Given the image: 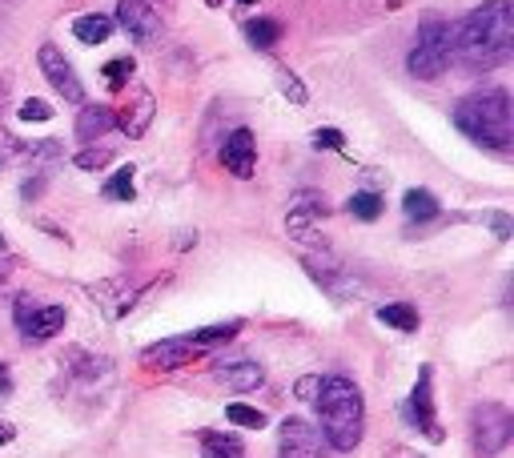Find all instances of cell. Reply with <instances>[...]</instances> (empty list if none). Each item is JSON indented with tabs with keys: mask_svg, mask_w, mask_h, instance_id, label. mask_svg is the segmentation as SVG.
<instances>
[{
	"mask_svg": "<svg viewBox=\"0 0 514 458\" xmlns=\"http://www.w3.org/2000/svg\"><path fill=\"white\" fill-rule=\"evenodd\" d=\"M454 53L470 69H498L514 53V5L510 0H486L458 29H454Z\"/></svg>",
	"mask_w": 514,
	"mask_h": 458,
	"instance_id": "1",
	"label": "cell"
},
{
	"mask_svg": "<svg viewBox=\"0 0 514 458\" xmlns=\"http://www.w3.org/2000/svg\"><path fill=\"white\" fill-rule=\"evenodd\" d=\"M314 406H318V418H322L326 446L350 454L362 442V434H366V402H362V390L346 374H330V378H322Z\"/></svg>",
	"mask_w": 514,
	"mask_h": 458,
	"instance_id": "2",
	"label": "cell"
},
{
	"mask_svg": "<svg viewBox=\"0 0 514 458\" xmlns=\"http://www.w3.org/2000/svg\"><path fill=\"white\" fill-rule=\"evenodd\" d=\"M454 125L478 141L482 149L510 153L514 149V109L506 89H478L470 97L454 101Z\"/></svg>",
	"mask_w": 514,
	"mask_h": 458,
	"instance_id": "3",
	"label": "cell"
},
{
	"mask_svg": "<svg viewBox=\"0 0 514 458\" xmlns=\"http://www.w3.org/2000/svg\"><path fill=\"white\" fill-rule=\"evenodd\" d=\"M450 53H454V29H450V21L426 17L418 25V37H414L410 53H406V69L418 81H438L450 69Z\"/></svg>",
	"mask_w": 514,
	"mask_h": 458,
	"instance_id": "4",
	"label": "cell"
},
{
	"mask_svg": "<svg viewBox=\"0 0 514 458\" xmlns=\"http://www.w3.org/2000/svg\"><path fill=\"white\" fill-rule=\"evenodd\" d=\"M514 438V414L502 402H478L470 410V446L478 458H494Z\"/></svg>",
	"mask_w": 514,
	"mask_h": 458,
	"instance_id": "5",
	"label": "cell"
},
{
	"mask_svg": "<svg viewBox=\"0 0 514 458\" xmlns=\"http://www.w3.org/2000/svg\"><path fill=\"white\" fill-rule=\"evenodd\" d=\"M65 318V306H41L29 294L17 298V330L25 334V342H49L65 326Z\"/></svg>",
	"mask_w": 514,
	"mask_h": 458,
	"instance_id": "6",
	"label": "cell"
},
{
	"mask_svg": "<svg viewBox=\"0 0 514 458\" xmlns=\"http://www.w3.org/2000/svg\"><path fill=\"white\" fill-rule=\"evenodd\" d=\"M37 61H41L45 81H49L65 101H73V105H81V101H85V85H81L77 69L61 57V49H57V45H41V49H37Z\"/></svg>",
	"mask_w": 514,
	"mask_h": 458,
	"instance_id": "7",
	"label": "cell"
},
{
	"mask_svg": "<svg viewBox=\"0 0 514 458\" xmlns=\"http://www.w3.org/2000/svg\"><path fill=\"white\" fill-rule=\"evenodd\" d=\"M113 25H121V29H125L133 41H141V45H153V41L161 37V17H157V9L149 5V0H121Z\"/></svg>",
	"mask_w": 514,
	"mask_h": 458,
	"instance_id": "8",
	"label": "cell"
},
{
	"mask_svg": "<svg viewBox=\"0 0 514 458\" xmlns=\"http://www.w3.org/2000/svg\"><path fill=\"white\" fill-rule=\"evenodd\" d=\"M402 414H406V422L410 426H418L430 442H442V426L434 422V394H430V366H422L418 370V386H414V394H410V402L402 406Z\"/></svg>",
	"mask_w": 514,
	"mask_h": 458,
	"instance_id": "9",
	"label": "cell"
},
{
	"mask_svg": "<svg viewBox=\"0 0 514 458\" xmlns=\"http://www.w3.org/2000/svg\"><path fill=\"white\" fill-rule=\"evenodd\" d=\"M278 458H326V438L302 422V418H286L282 422V446Z\"/></svg>",
	"mask_w": 514,
	"mask_h": 458,
	"instance_id": "10",
	"label": "cell"
},
{
	"mask_svg": "<svg viewBox=\"0 0 514 458\" xmlns=\"http://www.w3.org/2000/svg\"><path fill=\"white\" fill-rule=\"evenodd\" d=\"M197 358H201V346H193L189 334L185 338H165V342H157V346H149L141 354V362L149 370H177V366H189Z\"/></svg>",
	"mask_w": 514,
	"mask_h": 458,
	"instance_id": "11",
	"label": "cell"
},
{
	"mask_svg": "<svg viewBox=\"0 0 514 458\" xmlns=\"http://www.w3.org/2000/svg\"><path fill=\"white\" fill-rule=\"evenodd\" d=\"M221 165L233 173V177H253L257 169V145H253V133L249 129H233L221 145Z\"/></svg>",
	"mask_w": 514,
	"mask_h": 458,
	"instance_id": "12",
	"label": "cell"
},
{
	"mask_svg": "<svg viewBox=\"0 0 514 458\" xmlns=\"http://www.w3.org/2000/svg\"><path fill=\"white\" fill-rule=\"evenodd\" d=\"M306 270L314 274V282L322 286V290H330L334 298H354L358 294V286H354V278L346 274V266L338 262V258H330V254H322V258H306Z\"/></svg>",
	"mask_w": 514,
	"mask_h": 458,
	"instance_id": "13",
	"label": "cell"
},
{
	"mask_svg": "<svg viewBox=\"0 0 514 458\" xmlns=\"http://www.w3.org/2000/svg\"><path fill=\"white\" fill-rule=\"evenodd\" d=\"M153 117H157V97L149 93V89H133L129 93V101H125V109H121V133L125 137H145V129L153 125Z\"/></svg>",
	"mask_w": 514,
	"mask_h": 458,
	"instance_id": "14",
	"label": "cell"
},
{
	"mask_svg": "<svg viewBox=\"0 0 514 458\" xmlns=\"http://www.w3.org/2000/svg\"><path fill=\"white\" fill-rule=\"evenodd\" d=\"M89 294H93V302H101V306H105V314H109V318H121L125 310H133V302H137L141 286H133V282L117 278V282H101V286H89Z\"/></svg>",
	"mask_w": 514,
	"mask_h": 458,
	"instance_id": "15",
	"label": "cell"
},
{
	"mask_svg": "<svg viewBox=\"0 0 514 458\" xmlns=\"http://www.w3.org/2000/svg\"><path fill=\"white\" fill-rule=\"evenodd\" d=\"M217 382L225 390H237V394H249L266 382V370L257 366V362H221L217 366Z\"/></svg>",
	"mask_w": 514,
	"mask_h": 458,
	"instance_id": "16",
	"label": "cell"
},
{
	"mask_svg": "<svg viewBox=\"0 0 514 458\" xmlns=\"http://www.w3.org/2000/svg\"><path fill=\"white\" fill-rule=\"evenodd\" d=\"M113 125H117V113H113L109 105H85V109L77 113V137H81L85 145L97 141V137H105Z\"/></svg>",
	"mask_w": 514,
	"mask_h": 458,
	"instance_id": "17",
	"label": "cell"
},
{
	"mask_svg": "<svg viewBox=\"0 0 514 458\" xmlns=\"http://www.w3.org/2000/svg\"><path fill=\"white\" fill-rule=\"evenodd\" d=\"M326 213H330V209H326L322 201H314V197H302V201H298V205L286 213V229H290L294 238H306V234H310V229H314L318 221H326Z\"/></svg>",
	"mask_w": 514,
	"mask_h": 458,
	"instance_id": "18",
	"label": "cell"
},
{
	"mask_svg": "<svg viewBox=\"0 0 514 458\" xmlns=\"http://www.w3.org/2000/svg\"><path fill=\"white\" fill-rule=\"evenodd\" d=\"M113 21L109 17H101V13H85V17H77L73 21V37L81 41V45H105L109 37H113Z\"/></svg>",
	"mask_w": 514,
	"mask_h": 458,
	"instance_id": "19",
	"label": "cell"
},
{
	"mask_svg": "<svg viewBox=\"0 0 514 458\" xmlns=\"http://www.w3.org/2000/svg\"><path fill=\"white\" fill-rule=\"evenodd\" d=\"M201 454H205V458H245V446H241V438H233V434L201 430Z\"/></svg>",
	"mask_w": 514,
	"mask_h": 458,
	"instance_id": "20",
	"label": "cell"
},
{
	"mask_svg": "<svg viewBox=\"0 0 514 458\" xmlns=\"http://www.w3.org/2000/svg\"><path fill=\"white\" fill-rule=\"evenodd\" d=\"M245 41L253 49H274L282 41V25L274 17H257V21H245Z\"/></svg>",
	"mask_w": 514,
	"mask_h": 458,
	"instance_id": "21",
	"label": "cell"
},
{
	"mask_svg": "<svg viewBox=\"0 0 514 458\" xmlns=\"http://www.w3.org/2000/svg\"><path fill=\"white\" fill-rule=\"evenodd\" d=\"M402 209H406L410 221H434L442 205H438V197H434L430 189H410V193L402 197Z\"/></svg>",
	"mask_w": 514,
	"mask_h": 458,
	"instance_id": "22",
	"label": "cell"
},
{
	"mask_svg": "<svg viewBox=\"0 0 514 458\" xmlns=\"http://www.w3.org/2000/svg\"><path fill=\"white\" fill-rule=\"evenodd\" d=\"M378 322H382V326H390V330L414 334L422 318H418V310H414V306H406V302H390V306H382V310H378Z\"/></svg>",
	"mask_w": 514,
	"mask_h": 458,
	"instance_id": "23",
	"label": "cell"
},
{
	"mask_svg": "<svg viewBox=\"0 0 514 458\" xmlns=\"http://www.w3.org/2000/svg\"><path fill=\"white\" fill-rule=\"evenodd\" d=\"M346 209H350L358 221H378V217H382V209H386V201H382L378 193H370V189H366V193H354Z\"/></svg>",
	"mask_w": 514,
	"mask_h": 458,
	"instance_id": "24",
	"label": "cell"
},
{
	"mask_svg": "<svg viewBox=\"0 0 514 458\" xmlns=\"http://www.w3.org/2000/svg\"><path fill=\"white\" fill-rule=\"evenodd\" d=\"M237 330H241V322L233 318V322H221V326H201L197 334H189V342L205 350V346H217V342H229V338H233Z\"/></svg>",
	"mask_w": 514,
	"mask_h": 458,
	"instance_id": "25",
	"label": "cell"
},
{
	"mask_svg": "<svg viewBox=\"0 0 514 458\" xmlns=\"http://www.w3.org/2000/svg\"><path fill=\"white\" fill-rule=\"evenodd\" d=\"M225 418H229L233 426H245V430H262V426H266V414L253 410V406H245V402H229V406H225Z\"/></svg>",
	"mask_w": 514,
	"mask_h": 458,
	"instance_id": "26",
	"label": "cell"
},
{
	"mask_svg": "<svg viewBox=\"0 0 514 458\" xmlns=\"http://www.w3.org/2000/svg\"><path fill=\"white\" fill-rule=\"evenodd\" d=\"M109 201H133V165H125V169H117L109 181H105V189H101Z\"/></svg>",
	"mask_w": 514,
	"mask_h": 458,
	"instance_id": "27",
	"label": "cell"
},
{
	"mask_svg": "<svg viewBox=\"0 0 514 458\" xmlns=\"http://www.w3.org/2000/svg\"><path fill=\"white\" fill-rule=\"evenodd\" d=\"M133 73H137V65H133L129 57H113V61L105 65V77H109L113 89H125V81H129Z\"/></svg>",
	"mask_w": 514,
	"mask_h": 458,
	"instance_id": "28",
	"label": "cell"
},
{
	"mask_svg": "<svg viewBox=\"0 0 514 458\" xmlns=\"http://www.w3.org/2000/svg\"><path fill=\"white\" fill-rule=\"evenodd\" d=\"M109 161H113V153H109V149H81V153L73 157V165H77V169H85V173H93V169H109Z\"/></svg>",
	"mask_w": 514,
	"mask_h": 458,
	"instance_id": "29",
	"label": "cell"
},
{
	"mask_svg": "<svg viewBox=\"0 0 514 458\" xmlns=\"http://www.w3.org/2000/svg\"><path fill=\"white\" fill-rule=\"evenodd\" d=\"M278 85H282V93L294 101V105H306L310 101V93H306V85L294 77V73H286V69H278Z\"/></svg>",
	"mask_w": 514,
	"mask_h": 458,
	"instance_id": "30",
	"label": "cell"
},
{
	"mask_svg": "<svg viewBox=\"0 0 514 458\" xmlns=\"http://www.w3.org/2000/svg\"><path fill=\"white\" fill-rule=\"evenodd\" d=\"M49 117H53V105L49 101H37L33 97V101L21 105V121H49Z\"/></svg>",
	"mask_w": 514,
	"mask_h": 458,
	"instance_id": "31",
	"label": "cell"
},
{
	"mask_svg": "<svg viewBox=\"0 0 514 458\" xmlns=\"http://www.w3.org/2000/svg\"><path fill=\"white\" fill-rule=\"evenodd\" d=\"M310 141H314V145H318V149H338V153H342V149H346V137H342V133H338V129H318V133H314V137H310Z\"/></svg>",
	"mask_w": 514,
	"mask_h": 458,
	"instance_id": "32",
	"label": "cell"
},
{
	"mask_svg": "<svg viewBox=\"0 0 514 458\" xmlns=\"http://www.w3.org/2000/svg\"><path fill=\"white\" fill-rule=\"evenodd\" d=\"M318 386H322V378H314V374H310V378H302V382H298V398L314 402V398H318Z\"/></svg>",
	"mask_w": 514,
	"mask_h": 458,
	"instance_id": "33",
	"label": "cell"
},
{
	"mask_svg": "<svg viewBox=\"0 0 514 458\" xmlns=\"http://www.w3.org/2000/svg\"><path fill=\"white\" fill-rule=\"evenodd\" d=\"M13 274V250H9V242L0 238V282H5Z\"/></svg>",
	"mask_w": 514,
	"mask_h": 458,
	"instance_id": "34",
	"label": "cell"
},
{
	"mask_svg": "<svg viewBox=\"0 0 514 458\" xmlns=\"http://www.w3.org/2000/svg\"><path fill=\"white\" fill-rule=\"evenodd\" d=\"M490 221H494V234H498V238H510V217H506V213H494Z\"/></svg>",
	"mask_w": 514,
	"mask_h": 458,
	"instance_id": "35",
	"label": "cell"
},
{
	"mask_svg": "<svg viewBox=\"0 0 514 458\" xmlns=\"http://www.w3.org/2000/svg\"><path fill=\"white\" fill-rule=\"evenodd\" d=\"M13 434H17V430H13L9 422H0V446H5V442H13Z\"/></svg>",
	"mask_w": 514,
	"mask_h": 458,
	"instance_id": "36",
	"label": "cell"
},
{
	"mask_svg": "<svg viewBox=\"0 0 514 458\" xmlns=\"http://www.w3.org/2000/svg\"><path fill=\"white\" fill-rule=\"evenodd\" d=\"M394 458H418V454H410V450H394Z\"/></svg>",
	"mask_w": 514,
	"mask_h": 458,
	"instance_id": "37",
	"label": "cell"
},
{
	"mask_svg": "<svg viewBox=\"0 0 514 458\" xmlns=\"http://www.w3.org/2000/svg\"><path fill=\"white\" fill-rule=\"evenodd\" d=\"M5 378H9V370H5V362H0V386H5Z\"/></svg>",
	"mask_w": 514,
	"mask_h": 458,
	"instance_id": "38",
	"label": "cell"
},
{
	"mask_svg": "<svg viewBox=\"0 0 514 458\" xmlns=\"http://www.w3.org/2000/svg\"><path fill=\"white\" fill-rule=\"evenodd\" d=\"M241 5H257V0H241Z\"/></svg>",
	"mask_w": 514,
	"mask_h": 458,
	"instance_id": "39",
	"label": "cell"
},
{
	"mask_svg": "<svg viewBox=\"0 0 514 458\" xmlns=\"http://www.w3.org/2000/svg\"><path fill=\"white\" fill-rule=\"evenodd\" d=\"M0 101H5V89H0Z\"/></svg>",
	"mask_w": 514,
	"mask_h": 458,
	"instance_id": "40",
	"label": "cell"
},
{
	"mask_svg": "<svg viewBox=\"0 0 514 458\" xmlns=\"http://www.w3.org/2000/svg\"><path fill=\"white\" fill-rule=\"evenodd\" d=\"M0 290H5V282H0Z\"/></svg>",
	"mask_w": 514,
	"mask_h": 458,
	"instance_id": "41",
	"label": "cell"
}]
</instances>
